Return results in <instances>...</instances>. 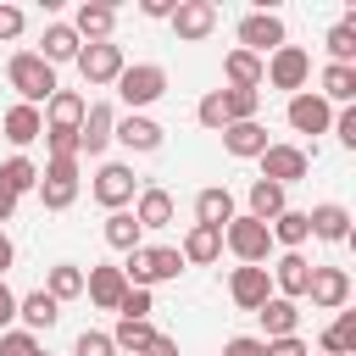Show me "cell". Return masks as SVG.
Returning a JSON list of instances; mask_svg holds the SVG:
<instances>
[{
  "mask_svg": "<svg viewBox=\"0 0 356 356\" xmlns=\"http://www.w3.org/2000/svg\"><path fill=\"white\" fill-rule=\"evenodd\" d=\"M178 273H184L178 245H139V250H128V261H122L128 289H150V284H167V278H178Z\"/></svg>",
  "mask_w": 356,
  "mask_h": 356,
  "instance_id": "1",
  "label": "cell"
},
{
  "mask_svg": "<svg viewBox=\"0 0 356 356\" xmlns=\"http://www.w3.org/2000/svg\"><path fill=\"white\" fill-rule=\"evenodd\" d=\"M6 78H11V89L22 95V106H44L61 83H56V67L50 61H39L33 50H17L11 61H6Z\"/></svg>",
  "mask_w": 356,
  "mask_h": 356,
  "instance_id": "2",
  "label": "cell"
},
{
  "mask_svg": "<svg viewBox=\"0 0 356 356\" xmlns=\"http://www.w3.org/2000/svg\"><path fill=\"white\" fill-rule=\"evenodd\" d=\"M117 95H122L128 111L156 106V100L167 95V67H161V61H134V67H122V72H117Z\"/></svg>",
  "mask_w": 356,
  "mask_h": 356,
  "instance_id": "3",
  "label": "cell"
},
{
  "mask_svg": "<svg viewBox=\"0 0 356 356\" xmlns=\"http://www.w3.org/2000/svg\"><path fill=\"white\" fill-rule=\"evenodd\" d=\"M222 245L239 256V267H267V256H273V234H267V222H256V217H234V222L222 228Z\"/></svg>",
  "mask_w": 356,
  "mask_h": 356,
  "instance_id": "4",
  "label": "cell"
},
{
  "mask_svg": "<svg viewBox=\"0 0 356 356\" xmlns=\"http://www.w3.org/2000/svg\"><path fill=\"white\" fill-rule=\"evenodd\" d=\"M306 78H312V56H306L300 44H278V50L261 61V83H273V89L300 95V89H306Z\"/></svg>",
  "mask_w": 356,
  "mask_h": 356,
  "instance_id": "5",
  "label": "cell"
},
{
  "mask_svg": "<svg viewBox=\"0 0 356 356\" xmlns=\"http://www.w3.org/2000/svg\"><path fill=\"white\" fill-rule=\"evenodd\" d=\"M89 195H95L106 211H128V206H134V195H139V178H134V167H128V161H106V167L95 172Z\"/></svg>",
  "mask_w": 356,
  "mask_h": 356,
  "instance_id": "6",
  "label": "cell"
},
{
  "mask_svg": "<svg viewBox=\"0 0 356 356\" xmlns=\"http://www.w3.org/2000/svg\"><path fill=\"white\" fill-rule=\"evenodd\" d=\"M256 161H261V178L278 184V189H289V184H300V178L312 172V156H306L300 145H267Z\"/></svg>",
  "mask_w": 356,
  "mask_h": 356,
  "instance_id": "7",
  "label": "cell"
},
{
  "mask_svg": "<svg viewBox=\"0 0 356 356\" xmlns=\"http://www.w3.org/2000/svg\"><path fill=\"white\" fill-rule=\"evenodd\" d=\"M39 200L44 211H67L78 200V161H44L39 172Z\"/></svg>",
  "mask_w": 356,
  "mask_h": 356,
  "instance_id": "8",
  "label": "cell"
},
{
  "mask_svg": "<svg viewBox=\"0 0 356 356\" xmlns=\"http://www.w3.org/2000/svg\"><path fill=\"white\" fill-rule=\"evenodd\" d=\"M306 300H312L317 312H345V306H350V273H345V267H312Z\"/></svg>",
  "mask_w": 356,
  "mask_h": 356,
  "instance_id": "9",
  "label": "cell"
},
{
  "mask_svg": "<svg viewBox=\"0 0 356 356\" xmlns=\"http://www.w3.org/2000/svg\"><path fill=\"white\" fill-rule=\"evenodd\" d=\"M167 22H172V33H178L184 44H200V39H211V28H217V6H211V0H178Z\"/></svg>",
  "mask_w": 356,
  "mask_h": 356,
  "instance_id": "10",
  "label": "cell"
},
{
  "mask_svg": "<svg viewBox=\"0 0 356 356\" xmlns=\"http://www.w3.org/2000/svg\"><path fill=\"white\" fill-rule=\"evenodd\" d=\"M284 44V17L278 11H245L239 17V50L261 56V50H278Z\"/></svg>",
  "mask_w": 356,
  "mask_h": 356,
  "instance_id": "11",
  "label": "cell"
},
{
  "mask_svg": "<svg viewBox=\"0 0 356 356\" xmlns=\"http://www.w3.org/2000/svg\"><path fill=\"white\" fill-rule=\"evenodd\" d=\"M128 61H122V44H111V39H100V44H83L78 50V72H83V83H117V72H122Z\"/></svg>",
  "mask_w": 356,
  "mask_h": 356,
  "instance_id": "12",
  "label": "cell"
},
{
  "mask_svg": "<svg viewBox=\"0 0 356 356\" xmlns=\"http://www.w3.org/2000/svg\"><path fill=\"white\" fill-rule=\"evenodd\" d=\"M284 117H289V128H295V134H328V122H334V106H328L317 89H300V95H289Z\"/></svg>",
  "mask_w": 356,
  "mask_h": 356,
  "instance_id": "13",
  "label": "cell"
},
{
  "mask_svg": "<svg viewBox=\"0 0 356 356\" xmlns=\"http://www.w3.org/2000/svg\"><path fill=\"white\" fill-rule=\"evenodd\" d=\"M228 300H234L239 312H261V300H273L267 267H234V273H228Z\"/></svg>",
  "mask_w": 356,
  "mask_h": 356,
  "instance_id": "14",
  "label": "cell"
},
{
  "mask_svg": "<svg viewBox=\"0 0 356 356\" xmlns=\"http://www.w3.org/2000/svg\"><path fill=\"white\" fill-rule=\"evenodd\" d=\"M267 278H273V289H278L284 300H306V284H312V261H306L300 250H284V256L267 267Z\"/></svg>",
  "mask_w": 356,
  "mask_h": 356,
  "instance_id": "15",
  "label": "cell"
},
{
  "mask_svg": "<svg viewBox=\"0 0 356 356\" xmlns=\"http://www.w3.org/2000/svg\"><path fill=\"white\" fill-rule=\"evenodd\" d=\"M111 128H117V111H111L106 100H95V106L83 111V122H78V156H100V150L111 145Z\"/></svg>",
  "mask_w": 356,
  "mask_h": 356,
  "instance_id": "16",
  "label": "cell"
},
{
  "mask_svg": "<svg viewBox=\"0 0 356 356\" xmlns=\"http://www.w3.org/2000/svg\"><path fill=\"white\" fill-rule=\"evenodd\" d=\"M111 139H122L128 150H161V139H167V128L156 122V117H145V111H128V117H117V128H111Z\"/></svg>",
  "mask_w": 356,
  "mask_h": 356,
  "instance_id": "17",
  "label": "cell"
},
{
  "mask_svg": "<svg viewBox=\"0 0 356 356\" xmlns=\"http://www.w3.org/2000/svg\"><path fill=\"white\" fill-rule=\"evenodd\" d=\"M83 111H89V100L78 95V89H56L50 100H44V128H56V134H78V122H83Z\"/></svg>",
  "mask_w": 356,
  "mask_h": 356,
  "instance_id": "18",
  "label": "cell"
},
{
  "mask_svg": "<svg viewBox=\"0 0 356 356\" xmlns=\"http://www.w3.org/2000/svg\"><path fill=\"white\" fill-rule=\"evenodd\" d=\"M178 256H184V267H211V261L222 256V228H206V222H189V234H184V245H178Z\"/></svg>",
  "mask_w": 356,
  "mask_h": 356,
  "instance_id": "19",
  "label": "cell"
},
{
  "mask_svg": "<svg viewBox=\"0 0 356 356\" xmlns=\"http://www.w3.org/2000/svg\"><path fill=\"white\" fill-rule=\"evenodd\" d=\"M83 295H89L100 312H117V300L128 295V278H122V267H89V273H83Z\"/></svg>",
  "mask_w": 356,
  "mask_h": 356,
  "instance_id": "20",
  "label": "cell"
},
{
  "mask_svg": "<svg viewBox=\"0 0 356 356\" xmlns=\"http://www.w3.org/2000/svg\"><path fill=\"white\" fill-rule=\"evenodd\" d=\"M239 211H234V189L228 184H211V189H200L195 195V222H206V228H228Z\"/></svg>",
  "mask_w": 356,
  "mask_h": 356,
  "instance_id": "21",
  "label": "cell"
},
{
  "mask_svg": "<svg viewBox=\"0 0 356 356\" xmlns=\"http://www.w3.org/2000/svg\"><path fill=\"white\" fill-rule=\"evenodd\" d=\"M306 222H312V239H328V245H345V239H350V211H345L339 200L312 206V211H306Z\"/></svg>",
  "mask_w": 356,
  "mask_h": 356,
  "instance_id": "22",
  "label": "cell"
},
{
  "mask_svg": "<svg viewBox=\"0 0 356 356\" xmlns=\"http://www.w3.org/2000/svg\"><path fill=\"white\" fill-rule=\"evenodd\" d=\"M261 339H289V334H300V306L295 300H284V295H273V300H261Z\"/></svg>",
  "mask_w": 356,
  "mask_h": 356,
  "instance_id": "23",
  "label": "cell"
},
{
  "mask_svg": "<svg viewBox=\"0 0 356 356\" xmlns=\"http://www.w3.org/2000/svg\"><path fill=\"white\" fill-rule=\"evenodd\" d=\"M67 28H72L83 44H100V39H111V28H117V6H89V0H83Z\"/></svg>",
  "mask_w": 356,
  "mask_h": 356,
  "instance_id": "24",
  "label": "cell"
},
{
  "mask_svg": "<svg viewBox=\"0 0 356 356\" xmlns=\"http://www.w3.org/2000/svg\"><path fill=\"white\" fill-rule=\"evenodd\" d=\"M267 145H273V139H267V128H261V122H228V128H222V150H228V156H239V161H256Z\"/></svg>",
  "mask_w": 356,
  "mask_h": 356,
  "instance_id": "25",
  "label": "cell"
},
{
  "mask_svg": "<svg viewBox=\"0 0 356 356\" xmlns=\"http://www.w3.org/2000/svg\"><path fill=\"white\" fill-rule=\"evenodd\" d=\"M0 134H6L17 150H22V145H33V139L44 134V117H39V106H22V100H17V106L0 117Z\"/></svg>",
  "mask_w": 356,
  "mask_h": 356,
  "instance_id": "26",
  "label": "cell"
},
{
  "mask_svg": "<svg viewBox=\"0 0 356 356\" xmlns=\"http://www.w3.org/2000/svg\"><path fill=\"white\" fill-rule=\"evenodd\" d=\"M134 222H139V228H167V222H172V195H167L161 184L139 189V195H134Z\"/></svg>",
  "mask_w": 356,
  "mask_h": 356,
  "instance_id": "27",
  "label": "cell"
},
{
  "mask_svg": "<svg viewBox=\"0 0 356 356\" xmlns=\"http://www.w3.org/2000/svg\"><path fill=\"white\" fill-rule=\"evenodd\" d=\"M78 50H83V39H78V33H72V28H67V22H50V28H44V39H39V50H33V56H39V61H50V67H56V61H78Z\"/></svg>",
  "mask_w": 356,
  "mask_h": 356,
  "instance_id": "28",
  "label": "cell"
},
{
  "mask_svg": "<svg viewBox=\"0 0 356 356\" xmlns=\"http://www.w3.org/2000/svg\"><path fill=\"white\" fill-rule=\"evenodd\" d=\"M17 317H22V328H28V334H39V328H56L61 306H56L44 289H28V295H17Z\"/></svg>",
  "mask_w": 356,
  "mask_h": 356,
  "instance_id": "29",
  "label": "cell"
},
{
  "mask_svg": "<svg viewBox=\"0 0 356 356\" xmlns=\"http://www.w3.org/2000/svg\"><path fill=\"white\" fill-rule=\"evenodd\" d=\"M317 83H323L317 95H323L328 106H356V67H339V61H328Z\"/></svg>",
  "mask_w": 356,
  "mask_h": 356,
  "instance_id": "30",
  "label": "cell"
},
{
  "mask_svg": "<svg viewBox=\"0 0 356 356\" xmlns=\"http://www.w3.org/2000/svg\"><path fill=\"white\" fill-rule=\"evenodd\" d=\"M267 234H273V245H284V250H300L306 239H312V222H306V211H295V206H284L273 222H267Z\"/></svg>",
  "mask_w": 356,
  "mask_h": 356,
  "instance_id": "31",
  "label": "cell"
},
{
  "mask_svg": "<svg viewBox=\"0 0 356 356\" xmlns=\"http://www.w3.org/2000/svg\"><path fill=\"white\" fill-rule=\"evenodd\" d=\"M222 78H228V89H261V56L228 50L222 56Z\"/></svg>",
  "mask_w": 356,
  "mask_h": 356,
  "instance_id": "32",
  "label": "cell"
},
{
  "mask_svg": "<svg viewBox=\"0 0 356 356\" xmlns=\"http://www.w3.org/2000/svg\"><path fill=\"white\" fill-rule=\"evenodd\" d=\"M100 234H106V245H111V250H122V256L145 245V228L134 222V211H106V228H100Z\"/></svg>",
  "mask_w": 356,
  "mask_h": 356,
  "instance_id": "33",
  "label": "cell"
},
{
  "mask_svg": "<svg viewBox=\"0 0 356 356\" xmlns=\"http://www.w3.org/2000/svg\"><path fill=\"white\" fill-rule=\"evenodd\" d=\"M44 295H50L56 306H61V300H78V295H83V267H78V261H56L50 278H44Z\"/></svg>",
  "mask_w": 356,
  "mask_h": 356,
  "instance_id": "34",
  "label": "cell"
},
{
  "mask_svg": "<svg viewBox=\"0 0 356 356\" xmlns=\"http://www.w3.org/2000/svg\"><path fill=\"white\" fill-rule=\"evenodd\" d=\"M284 206H289V195H284L278 184L256 178V184H250V211H245V217H256V222H273V217H278Z\"/></svg>",
  "mask_w": 356,
  "mask_h": 356,
  "instance_id": "35",
  "label": "cell"
},
{
  "mask_svg": "<svg viewBox=\"0 0 356 356\" xmlns=\"http://www.w3.org/2000/svg\"><path fill=\"white\" fill-rule=\"evenodd\" d=\"M317 345H323V356H350V350H356V312H339V317L323 328Z\"/></svg>",
  "mask_w": 356,
  "mask_h": 356,
  "instance_id": "36",
  "label": "cell"
},
{
  "mask_svg": "<svg viewBox=\"0 0 356 356\" xmlns=\"http://www.w3.org/2000/svg\"><path fill=\"white\" fill-rule=\"evenodd\" d=\"M0 184H6V189L22 200L28 189H39V167H33L28 156H11V161H0Z\"/></svg>",
  "mask_w": 356,
  "mask_h": 356,
  "instance_id": "37",
  "label": "cell"
},
{
  "mask_svg": "<svg viewBox=\"0 0 356 356\" xmlns=\"http://www.w3.org/2000/svg\"><path fill=\"white\" fill-rule=\"evenodd\" d=\"M328 61L356 67V17H345V22H334V28H328Z\"/></svg>",
  "mask_w": 356,
  "mask_h": 356,
  "instance_id": "38",
  "label": "cell"
},
{
  "mask_svg": "<svg viewBox=\"0 0 356 356\" xmlns=\"http://www.w3.org/2000/svg\"><path fill=\"white\" fill-rule=\"evenodd\" d=\"M150 339H156V328H150V323H128V317H122V323L111 328V345H117L122 356H139Z\"/></svg>",
  "mask_w": 356,
  "mask_h": 356,
  "instance_id": "39",
  "label": "cell"
},
{
  "mask_svg": "<svg viewBox=\"0 0 356 356\" xmlns=\"http://www.w3.org/2000/svg\"><path fill=\"white\" fill-rule=\"evenodd\" d=\"M222 106H228V122H256L261 89H222Z\"/></svg>",
  "mask_w": 356,
  "mask_h": 356,
  "instance_id": "40",
  "label": "cell"
},
{
  "mask_svg": "<svg viewBox=\"0 0 356 356\" xmlns=\"http://www.w3.org/2000/svg\"><path fill=\"white\" fill-rule=\"evenodd\" d=\"M195 117H200V128H211V134H222V128H228V106H222V89H211V95H200V106H195Z\"/></svg>",
  "mask_w": 356,
  "mask_h": 356,
  "instance_id": "41",
  "label": "cell"
},
{
  "mask_svg": "<svg viewBox=\"0 0 356 356\" xmlns=\"http://www.w3.org/2000/svg\"><path fill=\"white\" fill-rule=\"evenodd\" d=\"M0 356H39V334H28V328H6V334H0Z\"/></svg>",
  "mask_w": 356,
  "mask_h": 356,
  "instance_id": "42",
  "label": "cell"
},
{
  "mask_svg": "<svg viewBox=\"0 0 356 356\" xmlns=\"http://www.w3.org/2000/svg\"><path fill=\"white\" fill-rule=\"evenodd\" d=\"M72 356H117V345H111V334L83 328V334H78V345H72Z\"/></svg>",
  "mask_w": 356,
  "mask_h": 356,
  "instance_id": "43",
  "label": "cell"
},
{
  "mask_svg": "<svg viewBox=\"0 0 356 356\" xmlns=\"http://www.w3.org/2000/svg\"><path fill=\"white\" fill-rule=\"evenodd\" d=\"M328 128H334V139H339V145H350V150H356V106H339Z\"/></svg>",
  "mask_w": 356,
  "mask_h": 356,
  "instance_id": "44",
  "label": "cell"
},
{
  "mask_svg": "<svg viewBox=\"0 0 356 356\" xmlns=\"http://www.w3.org/2000/svg\"><path fill=\"white\" fill-rule=\"evenodd\" d=\"M117 312H122L128 323H145V312H150V289H128V295L117 300Z\"/></svg>",
  "mask_w": 356,
  "mask_h": 356,
  "instance_id": "45",
  "label": "cell"
},
{
  "mask_svg": "<svg viewBox=\"0 0 356 356\" xmlns=\"http://www.w3.org/2000/svg\"><path fill=\"white\" fill-rule=\"evenodd\" d=\"M222 356H267V339H256V334H234V339H222Z\"/></svg>",
  "mask_w": 356,
  "mask_h": 356,
  "instance_id": "46",
  "label": "cell"
},
{
  "mask_svg": "<svg viewBox=\"0 0 356 356\" xmlns=\"http://www.w3.org/2000/svg\"><path fill=\"white\" fill-rule=\"evenodd\" d=\"M267 356H312V345L300 334H289V339H267Z\"/></svg>",
  "mask_w": 356,
  "mask_h": 356,
  "instance_id": "47",
  "label": "cell"
},
{
  "mask_svg": "<svg viewBox=\"0 0 356 356\" xmlns=\"http://www.w3.org/2000/svg\"><path fill=\"white\" fill-rule=\"evenodd\" d=\"M22 22H28V17H22V6H0V39H17V33H22Z\"/></svg>",
  "mask_w": 356,
  "mask_h": 356,
  "instance_id": "48",
  "label": "cell"
},
{
  "mask_svg": "<svg viewBox=\"0 0 356 356\" xmlns=\"http://www.w3.org/2000/svg\"><path fill=\"white\" fill-rule=\"evenodd\" d=\"M11 323H17V295H11V284L0 278V334H6Z\"/></svg>",
  "mask_w": 356,
  "mask_h": 356,
  "instance_id": "49",
  "label": "cell"
},
{
  "mask_svg": "<svg viewBox=\"0 0 356 356\" xmlns=\"http://www.w3.org/2000/svg\"><path fill=\"white\" fill-rule=\"evenodd\" d=\"M139 356H178V339H172V334H156V339H150Z\"/></svg>",
  "mask_w": 356,
  "mask_h": 356,
  "instance_id": "50",
  "label": "cell"
},
{
  "mask_svg": "<svg viewBox=\"0 0 356 356\" xmlns=\"http://www.w3.org/2000/svg\"><path fill=\"white\" fill-rule=\"evenodd\" d=\"M11 261H17V245H11V234H6V228H0V278H6V273H11Z\"/></svg>",
  "mask_w": 356,
  "mask_h": 356,
  "instance_id": "51",
  "label": "cell"
},
{
  "mask_svg": "<svg viewBox=\"0 0 356 356\" xmlns=\"http://www.w3.org/2000/svg\"><path fill=\"white\" fill-rule=\"evenodd\" d=\"M172 6H178V0H139L145 17H172Z\"/></svg>",
  "mask_w": 356,
  "mask_h": 356,
  "instance_id": "52",
  "label": "cell"
},
{
  "mask_svg": "<svg viewBox=\"0 0 356 356\" xmlns=\"http://www.w3.org/2000/svg\"><path fill=\"white\" fill-rule=\"evenodd\" d=\"M11 211H17V195H11V189H6V184H0V228H6V222H11Z\"/></svg>",
  "mask_w": 356,
  "mask_h": 356,
  "instance_id": "53",
  "label": "cell"
},
{
  "mask_svg": "<svg viewBox=\"0 0 356 356\" xmlns=\"http://www.w3.org/2000/svg\"><path fill=\"white\" fill-rule=\"evenodd\" d=\"M39 356H50V350H39Z\"/></svg>",
  "mask_w": 356,
  "mask_h": 356,
  "instance_id": "54",
  "label": "cell"
}]
</instances>
